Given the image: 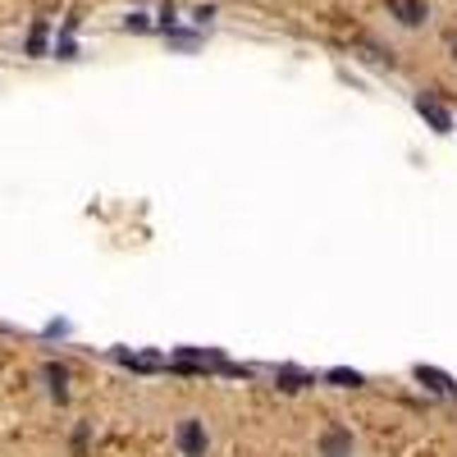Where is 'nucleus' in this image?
<instances>
[{"instance_id": "1", "label": "nucleus", "mask_w": 457, "mask_h": 457, "mask_svg": "<svg viewBox=\"0 0 457 457\" xmlns=\"http://www.w3.org/2000/svg\"><path fill=\"white\" fill-rule=\"evenodd\" d=\"M179 449H183V457H206V449H210V439H206V425L201 421H179Z\"/></svg>"}, {"instance_id": "2", "label": "nucleus", "mask_w": 457, "mask_h": 457, "mask_svg": "<svg viewBox=\"0 0 457 457\" xmlns=\"http://www.w3.org/2000/svg\"><path fill=\"white\" fill-rule=\"evenodd\" d=\"M416 110H421V119H425V124H430V129H434V133H453V129H457V119H453V114H449V110H444V105H439V101H434V96H425V92H421V96H416Z\"/></svg>"}, {"instance_id": "3", "label": "nucleus", "mask_w": 457, "mask_h": 457, "mask_svg": "<svg viewBox=\"0 0 457 457\" xmlns=\"http://www.w3.org/2000/svg\"><path fill=\"white\" fill-rule=\"evenodd\" d=\"M388 14L403 28H421L425 18H430V9H425V0H388Z\"/></svg>"}, {"instance_id": "4", "label": "nucleus", "mask_w": 457, "mask_h": 457, "mask_svg": "<svg viewBox=\"0 0 457 457\" xmlns=\"http://www.w3.org/2000/svg\"><path fill=\"white\" fill-rule=\"evenodd\" d=\"M275 380H279V388H288V393H297V388H307V384H316V375H307V371H297V366H279V371H275Z\"/></svg>"}, {"instance_id": "5", "label": "nucleus", "mask_w": 457, "mask_h": 457, "mask_svg": "<svg viewBox=\"0 0 457 457\" xmlns=\"http://www.w3.org/2000/svg\"><path fill=\"white\" fill-rule=\"evenodd\" d=\"M416 380L425 388H434V393H453V380L439 371V366H416Z\"/></svg>"}, {"instance_id": "6", "label": "nucleus", "mask_w": 457, "mask_h": 457, "mask_svg": "<svg viewBox=\"0 0 457 457\" xmlns=\"http://www.w3.org/2000/svg\"><path fill=\"white\" fill-rule=\"evenodd\" d=\"M325 380L334 384V388H362V384H366V375H362V371H348V366H329Z\"/></svg>"}, {"instance_id": "7", "label": "nucleus", "mask_w": 457, "mask_h": 457, "mask_svg": "<svg viewBox=\"0 0 457 457\" xmlns=\"http://www.w3.org/2000/svg\"><path fill=\"white\" fill-rule=\"evenodd\" d=\"M352 453V434L348 430H329L325 434V457H348Z\"/></svg>"}, {"instance_id": "8", "label": "nucleus", "mask_w": 457, "mask_h": 457, "mask_svg": "<svg viewBox=\"0 0 457 457\" xmlns=\"http://www.w3.org/2000/svg\"><path fill=\"white\" fill-rule=\"evenodd\" d=\"M46 380H51V393L64 403V393H69V388H64V380H69V375H64V366H46Z\"/></svg>"}, {"instance_id": "9", "label": "nucleus", "mask_w": 457, "mask_h": 457, "mask_svg": "<svg viewBox=\"0 0 457 457\" xmlns=\"http://www.w3.org/2000/svg\"><path fill=\"white\" fill-rule=\"evenodd\" d=\"M42 46H46V28H37V32H32V42H28V51H32V55H42Z\"/></svg>"}, {"instance_id": "10", "label": "nucleus", "mask_w": 457, "mask_h": 457, "mask_svg": "<svg viewBox=\"0 0 457 457\" xmlns=\"http://www.w3.org/2000/svg\"><path fill=\"white\" fill-rule=\"evenodd\" d=\"M449 46H453V60H457V32H453V42H449Z\"/></svg>"}]
</instances>
